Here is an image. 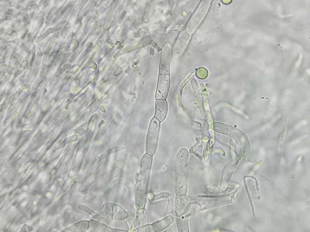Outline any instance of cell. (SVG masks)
Returning a JSON list of instances; mask_svg holds the SVG:
<instances>
[{
  "label": "cell",
  "mask_w": 310,
  "mask_h": 232,
  "mask_svg": "<svg viewBox=\"0 0 310 232\" xmlns=\"http://www.w3.org/2000/svg\"><path fill=\"white\" fill-rule=\"evenodd\" d=\"M173 220V216H169L153 224V228L156 231H162L169 226Z\"/></svg>",
  "instance_id": "obj_6"
},
{
  "label": "cell",
  "mask_w": 310,
  "mask_h": 232,
  "mask_svg": "<svg viewBox=\"0 0 310 232\" xmlns=\"http://www.w3.org/2000/svg\"><path fill=\"white\" fill-rule=\"evenodd\" d=\"M188 153L187 150L182 148L177 154L174 161L175 178L176 183L185 181L188 164Z\"/></svg>",
  "instance_id": "obj_2"
},
{
  "label": "cell",
  "mask_w": 310,
  "mask_h": 232,
  "mask_svg": "<svg viewBox=\"0 0 310 232\" xmlns=\"http://www.w3.org/2000/svg\"><path fill=\"white\" fill-rule=\"evenodd\" d=\"M250 177H251L253 179L255 180V183H256V188L257 191H259V188L258 182V181L257 180V179L256 177H254V176H250Z\"/></svg>",
  "instance_id": "obj_8"
},
{
  "label": "cell",
  "mask_w": 310,
  "mask_h": 232,
  "mask_svg": "<svg viewBox=\"0 0 310 232\" xmlns=\"http://www.w3.org/2000/svg\"><path fill=\"white\" fill-rule=\"evenodd\" d=\"M160 122L155 117L153 118L148 131L146 142V153L152 156L154 154L156 149Z\"/></svg>",
  "instance_id": "obj_1"
},
{
  "label": "cell",
  "mask_w": 310,
  "mask_h": 232,
  "mask_svg": "<svg viewBox=\"0 0 310 232\" xmlns=\"http://www.w3.org/2000/svg\"><path fill=\"white\" fill-rule=\"evenodd\" d=\"M154 117L160 122L165 118L167 112V104L165 100H156Z\"/></svg>",
  "instance_id": "obj_5"
},
{
  "label": "cell",
  "mask_w": 310,
  "mask_h": 232,
  "mask_svg": "<svg viewBox=\"0 0 310 232\" xmlns=\"http://www.w3.org/2000/svg\"><path fill=\"white\" fill-rule=\"evenodd\" d=\"M125 12H124L120 16V19H123V18L124 17V15H125Z\"/></svg>",
  "instance_id": "obj_9"
},
{
  "label": "cell",
  "mask_w": 310,
  "mask_h": 232,
  "mask_svg": "<svg viewBox=\"0 0 310 232\" xmlns=\"http://www.w3.org/2000/svg\"><path fill=\"white\" fill-rule=\"evenodd\" d=\"M170 83V76L169 74L159 75L155 96L157 100H165L169 90Z\"/></svg>",
  "instance_id": "obj_3"
},
{
  "label": "cell",
  "mask_w": 310,
  "mask_h": 232,
  "mask_svg": "<svg viewBox=\"0 0 310 232\" xmlns=\"http://www.w3.org/2000/svg\"><path fill=\"white\" fill-rule=\"evenodd\" d=\"M152 159V155L146 153L143 156L140 163V174L141 178L148 179Z\"/></svg>",
  "instance_id": "obj_4"
},
{
  "label": "cell",
  "mask_w": 310,
  "mask_h": 232,
  "mask_svg": "<svg viewBox=\"0 0 310 232\" xmlns=\"http://www.w3.org/2000/svg\"><path fill=\"white\" fill-rule=\"evenodd\" d=\"M244 184H245V188H246V191L247 192V194H248V198H249V201H250V205H251V208H252V211L253 214V215L254 216H255V212H254V206H253V203H252V198H251V196H250V194H249V190H248V188L247 186V185L246 184V182H245Z\"/></svg>",
  "instance_id": "obj_7"
}]
</instances>
